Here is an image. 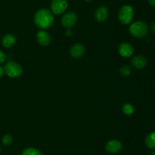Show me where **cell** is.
I'll list each match as a JSON object with an SVG mask.
<instances>
[{"instance_id":"cell-15","label":"cell","mask_w":155,"mask_h":155,"mask_svg":"<svg viewBox=\"0 0 155 155\" xmlns=\"http://www.w3.org/2000/svg\"><path fill=\"white\" fill-rule=\"evenodd\" d=\"M21 155H42V152L35 147H27L23 150Z\"/></svg>"},{"instance_id":"cell-13","label":"cell","mask_w":155,"mask_h":155,"mask_svg":"<svg viewBox=\"0 0 155 155\" xmlns=\"http://www.w3.org/2000/svg\"><path fill=\"white\" fill-rule=\"evenodd\" d=\"M16 36L13 33H6L2 38V45L5 48L13 46L16 43Z\"/></svg>"},{"instance_id":"cell-25","label":"cell","mask_w":155,"mask_h":155,"mask_svg":"<svg viewBox=\"0 0 155 155\" xmlns=\"http://www.w3.org/2000/svg\"><path fill=\"white\" fill-rule=\"evenodd\" d=\"M85 1H86V2H90V1H92V0H85Z\"/></svg>"},{"instance_id":"cell-2","label":"cell","mask_w":155,"mask_h":155,"mask_svg":"<svg viewBox=\"0 0 155 155\" xmlns=\"http://www.w3.org/2000/svg\"><path fill=\"white\" fill-rule=\"evenodd\" d=\"M130 33L136 38H142L147 35L148 32V26L144 21H136L130 25L129 29Z\"/></svg>"},{"instance_id":"cell-12","label":"cell","mask_w":155,"mask_h":155,"mask_svg":"<svg viewBox=\"0 0 155 155\" xmlns=\"http://www.w3.org/2000/svg\"><path fill=\"white\" fill-rule=\"evenodd\" d=\"M131 63L134 68H137V69H142V68L146 66L147 59L143 56L139 55V56H134L132 59Z\"/></svg>"},{"instance_id":"cell-11","label":"cell","mask_w":155,"mask_h":155,"mask_svg":"<svg viewBox=\"0 0 155 155\" xmlns=\"http://www.w3.org/2000/svg\"><path fill=\"white\" fill-rule=\"evenodd\" d=\"M108 15L107 8L104 5L98 6L95 12V18L98 22H103L105 21Z\"/></svg>"},{"instance_id":"cell-4","label":"cell","mask_w":155,"mask_h":155,"mask_svg":"<svg viewBox=\"0 0 155 155\" xmlns=\"http://www.w3.org/2000/svg\"><path fill=\"white\" fill-rule=\"evenodd\" d=\"M4 73L7 76L10 78H18L21 75L23 72V69L21 65L16 62L14 61H9L5 65L4 68Z\"/></svg>"},{"instance_id":"cell-6","label":"cell","mask_w":155,"mask_h":155,"mask_svg":"<svg viewBox=\"0 0 155 155\" xmlns=\"http://www.w3.org/2000/svg\"><path fill=\"white\" fill-rule=\"evenodd\" d=\"M77 21V15L75 12H67L61 18L62 25L67 28H71L76 24Z\"/></svg>"},{"instance_id":"cell-3","label":"cell","mask_w":155,"mask_h":155,"mask_svg":"<svg viewBox=\"0 0 155 155\" xmlns=\"http://www.w3.org/2000/svg\"><path fill=\"white\" fill-rule=\"evenodd\" d=\"M134 17V9L132 6H122L118 12V19L123 24H129L133 19Z\"/></svg>"},{"instance_id":"cell-18","label":"cell","mask_w":155,"mask_h":155,"mask_svg":"<svg viewBox=\"0 0 155 155\" xmlns=\"http://www.w3.org/2000/svg\"><path fill=\"white\" fill-rule=\"evenodd\" d=\"M119 71L122 75L128 76L130 75V73H131V68H130L129 65H123V66L120 68Z\"/></svg>"},{"instance_id":"cell-20","label":"cell","mask_w":155,"mask_h":155,"mask_svg":"<svg viewBox=\"0 0 155 155\" xmlns=\"http://www.w3.org/2000/svg\"><path fill=\"white\" fill-rule=\"evenodd\" d=\"M72 33H72V30H71L70 28H68V30H67L66 31H65V34H66L68 36H72Z\"/></svg>"},{"instance_id":"cell-26","label":"cell","mask_w":155,"mask_h":155,"mask_svg":"<svg viewBox=\"0 0 155 155\" xmlns=\"http://www.w3.org/2000/svg\"><path fill=\"white\" fill-rule=\"evenodd\" d=\"M0 152H1V147H0Z\"/></svg>"},{"instance_id":"cell-19","label":"cell","mask_w":155,"mask_h":155,"mask_svg":"<svg viewBox=\"0 0 155 155\" xmlns=\"http://www.w3.org/2000/svg\"><path fill=\"white\" fill-rule=\"evenodd\" d=\"M6 56L2 50H0V63H3L5 61Z\"/></svg>"},{"instance_id":"cell-14","label":"cell","mask_w":155,"mask_h":155,"mask_svg":"<svg viewBox=\"0 0 155 155\" xmlns=\"http://www.w3.org/2000/svg\"><path fill=\"white\" fill-rule=\"evenodd\" d=\"M145 144L150 149H155V132H151L145 138Z\"/></svg>"},{"instance_id":"cell-23","label":"cell","mask_w":155,"mask_h":155,"mask_svg":"<svg viewBox=\"0 0 155 155\" xmlns=\"http://www.w3.org/2000/svg\"><path fill=\"white\" fill-rule=\"evenodd\" d=\"M3 74H4V69H3L2 67L0 65V78H1L2 76L3 75Z\"/></svg>"},{"instance_id":"cell-21","label":"cell","mask_w":155,"mask_h":155,"mask_svg":"<svg viewBox=\"0 0 155 155\" xmlns=\"http://www.w3.org/2000/svg\"><path fill=\"white\" fill-rule=\"evenodd\" d=\"M151 30L154 34H155V21L153 22L151 25Z\"/></svg>"},{"instance_id":"cell-24","label":"cell","mask_w":155,"mask_h":155,"mask_svg":"<svg viewBox=\"0 0 155 155\" xmlns=\"http://www.w3.org/2000/svg\"><path fill=\"white\" fill-rule=\"evenodd\" d=\"M151 155H155V150H154V151L152 152V153H151Z\"/></svg>"},{"instance_id":"cell-27","label":"cell","mask_w":155,"mask_h":155,"mask_svg":"<svg viewBox=\"0 0 155 155\" xmlns=\"http://www.w3.org/2000/svg\"><path fill=\"white\" fill-rule=\"evenodd\" d=\"M95 155H98V154H95Z\"/></svg>"},{"instance_id":"cell-1","label":"cell","mask_w":155,"mask_h":155,"mask_svg":"<svg viewBox=\"0 0 155 155\" xmlns=\"http://www.w3.org/2000/svg\"><path fill=\"white\" fill-rule=\"evenodd\" d=\"M54 22V16L51 11L46 9H39L34 15V23L39 28L47 29Z\"/></svg>"},{"instance_id":"cell-9","label":"cell","mask_w":155,"mask_h":155,"mask_svg":"<svg viewBox=\"0 0 155 155\" xmlns=\"http://www.w3.org/2000/svg\"><path fill=\"white\" fill-rule=\"evenodd\" d=\"M36 40L39 45L47 46L51 43V36L49 33L44 30H40L36 33Z\"/></svg>"},{"instance_id":"cell-8","label":"cell","mask_w":155,"mask_h":155,"mask_svg":"<svg viewBox=\"0 0 155 155\" xmlns=\"http://www.w3.org/2000/svg\"><path fill=\"white\" fill-rule=\"evenodd\" d=\"M134 49L129 43H121L118 46V53L123 57H130L133 54Z\"/></svg>"},{"instance_id":"cell-7","label":"cell","mask_w":155,"mask_h":155,"mask_svg":"<svg viewBox=\"0 0 155 155\" xmlns=\"http://www.w3.org/2000/svg\"><path fill=\"white\" fill-rule=\"evenodd\" d=\"M123 145L120 141L117 139H113L107 143L105 146V150L108 153L114 154V153H117L120 151Z\"/></svg>"},{"instance_id":"cell-17","label":"cell","mask_w":155,"mask_h":155,"mask_svg":"<svg viewBox=\"0 0 155 155\" xmlns=\"http://www.w3.org/2000/svg\"><path fill=\"white\" fill-rule=\"evenodd\" d=\"M12 141H13V137L9 134L3 135L2 138V142L5 146L10 145V144H12Z\"/></svg>"},{"instance_id":"cell-5","label":"cell","mask_w":155,"mask_h":155,"mask_svg":"<svg viewBox=\"0 0 155 155\" xmlns=\"http://www.w3.org/2000/svg\"><path fill=\"white\" fill-rule=\"evenodd\" d=\"M68 7L67 0H52L51 3V12L54 15H61L64 13Z\"/></svg>"},{"instance_id":"cell-22","label":"cell","mask_w":155,"mask_h":155,"mask_svg":"<svg viewBox=\"0 0 155 155\" xmlns=\"http://www.w3.org/2000/svg\"><path fill=\"white\" fill-rule=\"evenodd\" d=\"M148 2L151 6H154V7H155V0H148Z\"/></svg>"},{"instance_id":"cell-16","label":"cell","mask_w":155,"mask_h":155,"mask_svg":"<svg viewBox=\"0 0 155 155\" xmlns=\"http://www.w3.org/2000/svg\"><path fill=\"white\" fill-rule=\"evenodd\" d=\"M122 111L125 115H130L134 113L135 112V108L130 103H125L124 106H122Z\"/></svg>"},{"instance_id":"cell-10","label":"cell","mask_w":155,"mask_h":155,"mask_svg":"<svg viewBox=\"0 0 155 155\" xmlns=\"http://www.w3.org/2000/svg\"><path fill=\"white\" fill-rule=\"evenodd\" d=\"M85 53V46L81 43H76L70 49V55L74 59H79Z\"/></svg>"}]
</instances>
